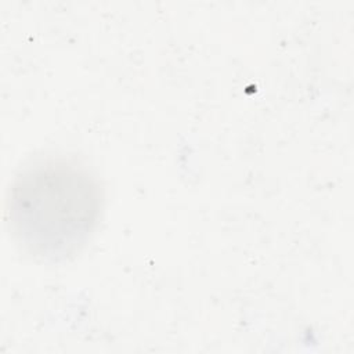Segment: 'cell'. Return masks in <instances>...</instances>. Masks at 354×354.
Masks as SVG:
<instances>
[{"instance_id": "obj_1", "label": "cell", "mask_w": 354, "mask_h": 354, "mask_svg": "<svg viewBox=\"0 0 354 354\" xmlns=\"http://www.w3.org/2000/svg\"><path fill=\"white\" fill-rule=\"evenodd\" d=\"M102 201L101 187L86 167L65 159L39 160L14 177L7 195V221L24 252L61 261L88 242Z\"/></svg>"}]
</instances>
